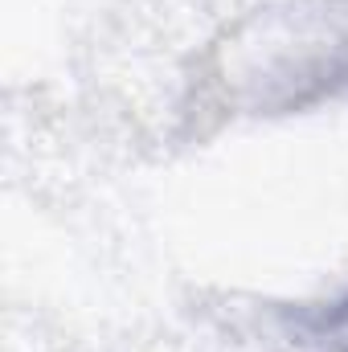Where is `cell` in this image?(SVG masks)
<instances>
[{"label": "cell", "instance_id": "1", "mask_svg": "<svg viewBox=\"0 0 348 352\" xmlns=\"http://www.w3.org/2000/svg\"><path fill=\"white\" fill-rule=\"evenodd\" d=\"M345 316H348V307H345Z\"/></svg>", "mask_w": 348, "mask_h": 352}]
</instances>
